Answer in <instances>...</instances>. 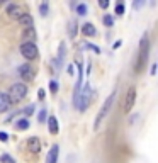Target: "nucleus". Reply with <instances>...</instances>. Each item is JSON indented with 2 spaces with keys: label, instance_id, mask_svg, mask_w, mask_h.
<instances>
[{
  "label": "nucleus",
  "instance_id": "f8f14e48",
  "mask_svg": "<svg viewBox=\"0 0 158 163\" xmlns=\"http://www.w3.org/2000/svg\"><path fill=\"white\" fill-rule=\"evenodd\" d=\"M27 148H29L31 153H39L41 151V141L37 138H29L27 139Z\"/></svg>",
  "mask_w": 158,
  "mask_h": 163
},
{
  "label": "nucleus",
  "instance_id": "4468645a",
  "mask_svg": "<svg viewBox=\"0 0 158 163\" xmlns=\"http://www.w3.org/2000/svg\"><path fill=\"white\" fill-rule=\"evenodd\" d=\"M48 129L51 134H58V119L55 116H49L48 119Z\"/></svg>",
  "mask_w": 158,
  "mask_h": 163
},
{
  "label": "nucleus",
  "instance_id": "dca6fc26",
  "mask_svg": "<svg viewBox=\"0 0 158 163\" xmlns=\"http://www.w3.org/2000/svg\"><path fill=\"white\" fill-rule=\"evenodd\" d=\"M77 22L75 21H70V24H68V36L71 37V39H75L77 37Z\"/></svg>",
  "mask_w": 158,
  "mask_h": 163
},
{
  "label": "nucleus",
  "instance_id": "9b49d317",
  "mask_svg": "<svg viewBox=\"0 0 158 163\" xmlns=\"http://www.w3.org/2000/svg\"><path fill=\"white\" fill-rule=\"evenodd\" d=\"M17 22H19V25H21L22 29H26V27H33V17H31L29 14H26V12L17 19Z\"/></svg>",
  "mask_w": 158,
  "mask_h": 163
},
{
  "label": "nucleus",
  "instance_id": "4be33fe9",
  "mask_svg": "<svg viewBox=\"0 0 158 163\" xmlns=\"http://www.w3.org/2000/svg\"><path fill=\"white\" fill-rule=\"evenodd\" d=\"M77 12H78L80 15H85V14H87V7H85L83 4H82V5H78V7H77Z\"/></svg>",
  "mask_w": 158,
  "mask_h": 163
},
{
  "label": "nucleus",
  "instance_id": "39448f33",
  "mask_svg": "<svg viewBox=\"0 0 158 163\" xmlns=\"http://www.w3.org/2000/svg\"><path fill=\"white\" fill-rule=\"evenodd\" d=\"M21 53L26 60H36L37 58V46L34 43H24L21 44Z\"/></svg>",
  "mask_w": 158,
  "mask_h": 163
},
{
  "label": "nucleus",
  "instance_id": "7c9ffc66",
  "mask_svg": "<svg viewBox=\"0 0 158 163\" xmlns=\"http://www.w3.org/2000/svg\"><path fill=\"white\" fill-rule=\"evenodd\" d=\"M155 73H156V65L151 66V75H155Z\"/></svg>",
  "mask_w": 158,
  "mask_h": 163
},
{
  "label": "nucleus",
  "instance_id": "5701e85b",
  "mask_svg": "<svg viewBox=\"0 0 158 163\" xmlns=\"http://www.w3.org/2000/svg\"><path fill=\"white\" fill-rule=\"evenodd\" d=\"M143 4H145V0H134V4H133V7H134V9L138 10V9H141V5H143Z\"/></svg>",
  "mask_w": 158,
  "mask_h": 163
},
{
  "label": "nucleus",
  "instance_id": "412c9836",
  "mask_svg": "<svg viewBox=\"0 0 158 163\" xmlns=\"http://www.w3.org/2000/svg\"><path fill=\"white\" fill-rule=\"evenodd\" d=\"M41 15H48V5H46V0L43 2V5H41Z\"/></svg>",
  "mask_w": 158,
  "mask_h": 163
},
{
  "label": "nucleus",
  "instance_id": "bb28decb",
  "mask_svg": "<svg viewBox=\"0 0 158 163\" xmlns=\"http://www.w3.org/2000/svg\"><path fill=\"white\" fill-rule=\"evenodd\" d=\"M99 5L102 9H107V7H109V0H99Z\"/></svg>",
  "mask_w": 158,
  "mask_h": 163
},
{
  "label": "nucleus",
  "instance_id": "9d476101",
  "mask_svg": "<svg viewBox=\"0 0 158 163\" xmlns=\"http://www.w3.org/2000/svg\"><path fill=\"white\" fill-rule=\"evenodd\" d=\"M12 105L10 99H9L7 94H4V92H0V112H5V111H9Z\"/></svg>",
  "mask_w": 158,
  "mask_h": 163
},
{
  "label": "nucleus",
  "instance_id": "aec40b11",
  "mask_svg": "<svg viewBox=\"0 0 158 163\" xmlns=\"http://www.w3.org/2000/svg\"><path fill=\"white\" fill-rule=\"evenodd\" d=\"M0 161H2V163H15V161H14V158H12L10 155H2Z\"/></svg>",
  "mask_w": 158,
  "mask_h": 163
},
{
  "label": "nucleus",
  "instance_id": "cd10ccee",
  "mask_svg": "<svg viewBox=\"0 0 158 163\" xmlns=\"http://www.w3.org/2000/svg\"><path fill=\"white\" fill-rule=\"evenodd\" d=\"M33 112H34V105H29V107H26V116H31Z\"/></svg>",
  "mask_w": 158,
  "mask_h": 163
},
{
  "label": "nucleus",
  "instance_id": "f03ea898",
  "mask_svg": "<svg viewBox=\"0 0 158 163\" xmlns=\"http://www.w3.org/2000/svg\"><path fill=\"white\" fill-rule=\"evenodd\" d=\"M146 60H148V34H143L141 37V43H140V54H138V61H136V68L134 72L141 73L146 65Z\"/></svg>",
  "mask_w": 158,
  "mask_h": 163
},
{
  "label": "nucleus",
  "instance_id": "c756f323",
  "mask_svg": "<svg viewBox=\"0 0 158 163\" xmlns=\"http://www.w3.org/2000/svg\"><path fill=\"white\" fill-rule=\"evenodd\" d=\"M37 97H39V100H43V99L46 97V95H44V90H43V88H39V92H37Z\"/></svg>",
  "mask_w": 158,
  "mask_h": 163
},
{
  "label": "nucleus",
  "instance_id": "0eeeda50",
  "mask_svg": "<svg viewBox=\"0 0 158 163\" xmlns=\"http://www.w3.org/2000/svg\"><path fill=\"white\" fill-rule=\"evenodd\" d=\"M19 75L22 76V80L24 82H33L34 80V68L29 65V63H26V65H22V66H19Z\"/></svg>",
  "mask_w": 158,
  "mask_h": 163
},
{
  "label": "nucleus",
  "instance_id": "6e6552de",
  "mask_svg": "<svg viewBox=\"0 0 158 163\" xmlns=\"http://www.w3.org/2000/svg\"><path fill=\"white\" fill-rule=\"evenodd\" d=\"M7 15H9V19H12V21H17L19 17H21L22 14H24V10H22V7L21 5H15V4H10L7 7Z\"/></svg>",
  "mask_w": 158,
  "mask_h": 163
},
{
  "label": "nucleus",
  "instance_id": "393cba45",
  "mask_svg": "<svg viewBox=\"0 0 158 163\" xmlns=\"http://www.w3.org/2000/svg\"><path fill=\"white\" fill-rule=\"evenodd\" d=\"M37 119H39L41 122H44V119H46V111H44V109H43V111H41V112H39V116H37Z\"/></svg>",
  "mask_w": 158,
  "mask_h": 163
},
{
  "label": "nucleus",
  "instance_id": "423d86ee",
  "mask_svg": "<svg viewBox=\"0 0 158 163\" xmlns=\"http://www.w3.org/2000/svg\"><path fill=\"white\" fill-rule=\"evenodd\" d=\"M134 100H136V88L129 87L128 94H126V100H124V112H131V109L134 107Z\"/></svg>",
  "mask_w": 158,
  "mask_h": 163
},
{
  "label": "nucleus",
  "instance_id": "2eb2a0df",
  "mask_svg": "<svg viewBox=\"0 0 158 163\" xmlns=\"http://www.w3.org/2000/svg\"><path fill=\"white\" fill-rule=\"evenodd\" d=\"M82 33H83V36H87V37H92V36H95V27H94V24H90V22H87V24L82 27Z\"/></svg>",
  "mask_w": 158,
  "mask_h": 163
},
{
  "label": "nucleus",
  "instance_id": "a211bd4d",
  "mask_svg": "<svg viewBox=\"0 0 158 163\" xmlns=\"http://www.w3.org/2000/svg\"><path fill=\"white\" fill-rule=\"evenodd\" d=\"M116 14H118V15L124 14V5H122V0H119V4L116 5Z\"/></svg>",
  "mask_w": 158,
  "mask_h": 163
},
{
  "label": "nucleus",
  "instance_id": "473e14b6",
  "mask_svg": "<svg viewBox=\"0 0 158 163\" xmlns=\"http://www.w3.org/2000/svg\"><path fill=\"white\" fill-rule=\"evenodd\" d=\"M0 2H7V0H0Z\"/></svg>",
  "mask_w": 158,
  "mask_h": 163
},
{
  "label": "nucleus",
  "instance_id": "20e7f679",
  "mask_svg": "<svg viewBox=\"0 0 158 163\" xmlns=\"http://www.w3.org/2000/svg\"><path fill=\"white\" fill-rule=\"evenodd\" d=\"M9 99H10L12 104H17V102H21L22 99H26L27 95V85L24 83H14L10 87V90H9Z\"/></svg>",
  "mask_w": 158,
  "mask_h": 163
},
{
  "label": "nucleus",
  "instance_id": "f3484780",
  "mask_svg": "<svg viewBox=\"0 0 158 163\" xmlns=\"http://www.w3.org/2000/svg\"><path fill=\"white\" fill-rule=\"evenodd\" d=\"M15 127H17L19 131H26L29 129V121H27V117H24V119H19L17 124H15Z\"/></svg>",
  "mask_w": 158,
  "mask_h": 163
},
{
  "label": "nucleus",
  "instance_id": "6ab92c4d",
  "mask_svg": "<svg viewBox=\"0 0 158 163\" xmlns=\"http://www.w3.org/2000/svg\"><path fill=\"white\" fill-rule=\"evenodd\" d=\"M104 24H106L107 27H112V24H114V19L110 17V15H104Z\"/></svg>",
  "mask_w": 158,
  "mask_h": 163
},
{
  "label": "nucleus",
  "instance_id": "a878e982",
  "mask_svg": "<svg viewBox=\"0 0 158 163\" xmlns=\"http://www.w3.org/2000/svg\"><path fill=\"white\" fill-rule=\"evenodd\" d=\"M49 88H51L53 94H55V92H58V83H56V82H51V83H49Z\"/></svg>",
  "mask_w": 158,
  "mask_h": 163
},
{
  "label": "nucleus",
  "instance_id": "ddd939ff",
  "mask_svg": "<svg viewBox=\"0 0 158 163\" xmlns=\"http://www.w3.org/2000/svg\"><path fill=\"white\" fill-rule=\"evenodd\" d=\"M58 153H60L58 145H53L51 149H49V153H48V156H46V163H56L58 161Z\"/></svg>",
  "mask_w": 158,
  "mask_h": 163
},
{
  "label": "nucleus",
  "instance_id": "7ed1b4c3",
  "mask_svg": "<svg viewBox=\"0 0 158 163\" xmlns=\"http://www.w3.org/2000/svg\"><path fill=\"white\" fill-rule=\"evenodd\" d=\"M114 97H116V92H112V94L109 95V97L106 99V102H104V105H102V109L99 111V114H97V117H95V124H94V129H99L100 127V124L104 122V119H106V116L109 114V111H110V107H112V104H114Z\"/></svg>",
  "mask_w": 158,
  "mask_h": 163
},
{
  "label": "nucleus",
  "instance_id": "1a4fd4ad",
  "mask_svg": "<svg viewBox=\"0 0 158 163\" xmlns=\"http://www.w3.org/2000/svg\"><path fill=\"white\" fill-rule=\"evenodd\" d=\"M22 39L26 41V43L36 41V29H34V27H26V29H22Z\"/></svg>",
  "mask_w": 158,
  "mask_h": 163
},
{
  "label": "nucleus",
  "instance_id": "c85d7f7f",
  "mask_svg": "<svg viewBox=\"0 0 158 163\" xmlns=\"http://www.w3.org/2000/svg\"><path fill=\"white\" fill-rule=\"evenodd\" d=\"M0 141H9V134L0 133Z\"/></svg>",
  "mask_w": 158,
  "mask_h": 163
},
{
  "label": "nucleus",
  "instance_id": "b1692460",
  "mask_svg": "<svg viewBox=\"0 0 158 163\" xmlns=\"http://www.w3.org/2000/svg\"><path fill=\"white\" fill-rule=\"evenodd\" d=\"M58 56H60V60L65 58V44H60V54Z\"/></svg>",
  "mask_w": 158,
  "mask_h": 163
},
{
  "label": "nucleus",
  "instance_id": "f257e3e1",
  "mask_svg": "<svg viewBox=\"0 0 158 163\" xmlns=\"http://www.w3.org/2000/svg\"><path fill=\"white\" fill-rule=\"evenodd\" d=\"M90 100H92V88H90V85H85V87L78 92L77 99H73V104H75V107L80 109L82 112H83L85 109L90 105Z\"/></svg>",
  "mask_w": 158,
  "mask_h": 163
},
{
  "label": "nucleus",
  "instance_id": "2f4dec72",
  "mask_svg": "<svg viewBox=\"0 0 158 163\" xmlns=\"http://www.w3.org/2000/svg\"><path fill=\"white\" fill-rule=\"evenodd\" d=\"M119 46H121V41H118V43H114V46H112V48H114V49H118Z\"/></svg>",
  "mask_w": 158,
  "mask_h": 163
}]
</instances>
